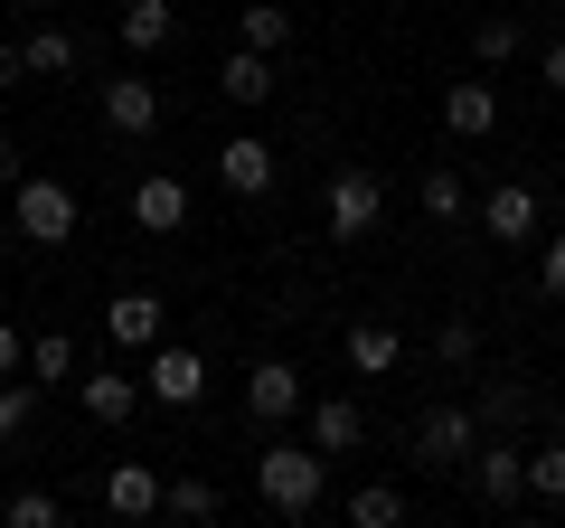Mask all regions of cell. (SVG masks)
<instances>
[{
    "label": "cell",
    "mask_w": 565,
    "mask_h": 528,
    "mask_svg": "<svg viewBox=\"0 0 565 528\" xmlns=\"http://www.w3.org/2000/svg\"><path fill=\"white\" fill-rule=\"evenodd\" d=\"M161 330H170V303L161 293H114V303H104V340L114 349H141V359H151V349H161Z\"/></svg>",
    "instance_id": "9c48e42d"
},
{
    "label": "cell",
    "mask_w": 565,
    "mask_h": 528,
    "mask_svg": "<svg viewBox=\"0 0 565 528\" xmlns=\"http://www.w3.org/2000/svg\"><path fill=\"white\" fill-rule=\"evenodd\" d=\"M519 47H527L519 20H481V29H471V57H481V66H519Z\"/></svg>",
    "instance_id": "83f0119b"
},
{
    "label": "cell",
    "mask_w": 565,
    "mask_h": 528,
    "mask_svg": "<svg viewBox=\"0 0 565 528\" xmlns=\"http://www.w3.org/2000/svg\"><path fill=\"white\" fill-rule=\"evenodd\" d=\"M527 490H537V500H565V444H537V453H527Z\"/></svg>",
    "instance_id": "f1b7e54d"
},
{
    "label": "cell",
    "mask_w": 565,
    "mask_h": 528,
    "mask_svg": "<svg viewBox=\"0 0 565 528\" xmlns=\"http://www.w3.org/2000/svg\"><path fill=\"white\" fill-rule=\"evenodd\" d=\"M76 189L66 180H10V226H20L29 245H76Z\"/></svg>",
    "instance_id": "3957f363"
},
{
    "label": "cell",
    "mask_w": 565,
    "mask_h": 528,
    "mask_svg": "<svg viewBox=\"0 0 565 528\" xmlns=\"http://www.w3.org/2000/svg\"><path fill=\"white\" fill-rule=\"evenodd\" d=\"M471 444H481V415H471V406H434V415L415 425V463H424V472H462Z\"/></svg>",
    "instance_id": "8992f818"
},
{
    "label": "cell",
    "mask_w": 565,
    "mask_h": 528,
    "mask_svg": "<svg viewBox=\"0 0 565 528\" xmlns=\"http://www.w3.org/2000/svg\"><path fill=\"white\" fill-rule=\"evenodd\" d=\"M104 509L114 519H161V463H114L104 472Z\"/></svg>",
    "instance_id": "2e32d148"
},
{
    "label": "cell",
    "mask_w": 565,
    "mask_h": 528,
    "mask_svg": "<svg viewBox=\"0 0 565 528\" xmlns=\"http://www.w3.org/2000/svg\"><path fill=\"white\" fill-rule=\"evenodd\" d=\"M434 359H444V368H471V359H481V330H471V321H444V330H434Z\"/></svg>",
    "instance_id": "f546056e"
},
{
    "label": "cell",
    "mask_w": 565,
    "mask_h": 528,
    "mask_svg": "<svg viewBox=\"0 0 565 528\" xmlns=\"http://www.w3.org/2000/svg\"><path fill=\"white\" fill-rule=\"evenodd\" d=\"M217 482L207 472H161V519H217Z\"/></svg>",
    "instance_id": "ffe728a7"
},
{
    "label": "cell",
    "mask_w": 565,
    "mask_h": 528,
    "mask_svg": "<svg viewBox=\"0 0 565 528\" xmlns=\"http://www.w3.org/2000/svg\"><path fill=\"white\" fill-rule=\"evenodd\" d=\"M462 482L481 490L490 509H519V500H527V453H519V444H471Z\"/></svg>",
    "instance_id": "30bf717a"
},
{
    "label": "cell",
    "mask_w": 565,
    "mask_h": 528,
    "mask_svg": "<svg viewBox=\"0 0 565 528\" xmlns=\"http://www.w3.org/2000/svg\"><path fill=\"white\" fill-rule=\"evenodd\" d=\"M434 114H444L452 142H481V133H500V85L490 76H452L444 95H434Z\"/></svg>",
    "instance_id": "ba28073f"
},
{
    "label": "cell",
    "mask_w": 565,
    "mask_h": 528,
    "mask_svg": "<svg viewBox=\"0 0 565 528\" xmlns=\"http://www.w3.org/2000/svg\"><path fill=\"white\" fill-rule=\"evenodd\" d=\"M537 76H546V95H565V39L546 47V57H537Z\"/></svg>",
    "instance_id": "836d02e7"
},
{
    "label": "cell",
    "mask_w": 565,
    "mask_h": 528,
    "mask_svg": "<svg viewBox=\"0 0 565 528\" xmlns=\"http://www.w3.org/2000/svg\"><path fill=\"white\" fill-rule=\"evenodd\" d=\"M0 85H29V66H20V47H0Z\"/></svg>",
    "instance_id": "e575fe53"
},
{
    "label": "cell",
    "mask_w": 565,
    "mask_h": 528,
    "mask_svg": "<svg viewBox=\"0 0 565 528\" xmlns=\"http://www.w3.org/2000/svg\"><path fill=\"white\" fill-rule=\"evenodd\" d=\"M114 29H122V47H132V57H161V47L180 39V10H170V0H122Z\"/></svg>",
    "instance_id": "ac0fdd59"
},
{
    "label": "cell",
    "mask_w": 565,
    "mask_h": 528,
    "mask_svg": "<svg viewBox=\"0 0 565 528\" xmlns=\"http://www.w3.org/2000/svg\"><path fill=\"white\" fill-rule=\"evenodd\" d=\"M141 397H151V406H170V415H189L207 397V359L189 340H161L151 349V368H141Z\"/></svg>",
    "instance_id": "277c9868"
},
{
    "label": "cell",
    "mask_w": 565,
    "mask_h": 528,
    "mask_svg": "<svg viewBox=\"0 0 565 528\" xmlns=\"http://www.w3.org/2000/svg\"><path fill=\"white\" fill-rule=\"evenodd\" d=\"M57 519H66L57 490H10V500H0V528H57Z\"/></svg>",
    "instance_id": "4316f807"
},
{
    "label": "cell",
    "mask_w": 565,
    "mask_h": 528,
    "mask_svg": "<svg viewBox=\"0 0 565 528\" xmlns=\"http://www.w3.org/2000/svg\"><path fill=\"white\" fill-rule=\"evenodd\" d=\"M0 378H29V330L0 321Z\"/></svg>",
    "instance_id": "d6a6232c"
},
{
    "label": "cell",
    "mask_w": 565,
    "mask_h": 528,
    "mask_svg": "<svg viewBox=\"0 0 565 528\" xmlns=\"http://www.w3.org/2000/svg\"><path fill=\"white\" fill-rule=\"evenodd\" d=\"M424 218H434V226H462V218H471V189H462V170H444V161L424 170Z\"/></svg>",
    "instance_id": "cb8c5ba5"
},
{
    "label": "cell",
    "mask_w": 565,
    "mask_h": 528,
    "mask_svg": "<svg viewBox=\"0 0 565 528\" xmlns=\"http://www.w3.org/2000/svg\"><path fill=\"white\" fill-rule=\"evenodd\" d=\"M76 397H85V415H95V425H132L141 378H132V368H76Z\"/></svg>",
    "instance_id": "9a60e30c"
},
{
    "label": "cell",
    "mask_w": 565,
    "mask_h": 528,
    "mask_svg": "<svg viewBox=\"0 0 565 528\" xmlns=\"http://www.w3.org/2000/svg\"><path fill=\"white\" fill-rule=\"evenodd\" d=\"M537 284H546V293H565V226L537 245Z\"/></svg>",
    "instance_id": "1f68e13d"
},
{
    "label": "cell",
    "mask_w": 565,
    "mask_h": 528,
    "mask_svg": "<svg viewBox=\"0 0 565 528\" xmlns=\"http://www.w3.org/2000/svg\"><path fill=\"white\" fill-rule=\"evenodd\" d=\"M330 490V453L321 444H264L255 453V500L282 509V519H311Z\"/></svg>",
    "instance_id": "6da1fadb"
},
{
    "label": "cell",
    "mask_w": 565,
    "mask_h": 528,
    "mask_svg": "<svg viewBox=\"0 0 565 528\" xmlns=\"http://www.w3.org/2000/svg\"><path fill=\"white\" fill-rule=\"evenodd\" d=\"M95 104H104V133H122V142L161 133V85H141V76H114Z\"/></svg>",
    "instance_id": "8fae6325"
},
{
    "label": "cell",
    "mask_w": 565,
    "mask_h": 528,
    "mask_svg": "<svg viewBox=\"0 0 565 528\" xmlns=\"http://www.w3.org/2000/svg\"><path fill=\"white\" fill-rule=\"evenodd\" d=\"M527 406H537L527 387H490V397H481V425H527Z\"/></svg>",
    "instance_id": "4dcf8cb0"
},
{
    "label": "cell",
    "mask_w": 565,
    "mask_h": 528,
    "mask_svg": "<svg viewBox=\"0 0 565 528\" xmlns=\"http://www.w3.org/2000/svg\"><path fill=\"white\" fill-rule=\"evenodd\" d=\"M236 47H264V57H282V47H292V10H282V0H245Z\"/></svg>",
    "instance_id": "44dd1931"
},
{
    "label": "cell",
    "mask_w": 565,
    "mask_h": 528,
    "mask_svg": "<svg viewBox=\"0 0 565 528\" xmlns=\"http://www.w3.org/2000/svg\"><path fill=\"white\" fill-rule=\"evenodd\" d=\"M0 180H20V142L10 133H0Z\"/></svg>",
    "instance_id": "d590c367"
},
{
    "label": "cell",
    "mask_w": 565,
    "mask_h": 528,
    "mask_svg": "<svg viewBox=\"0 0 565 528\" xmlns=\"http://www.w3.org/2000/svg\"><path fill=\"white\" fill-rule=\"evenodd\" d=\"M321 218H330V236H340V245H367L386 226V180H377V170H330Z\"/></svg>",
    "instance_id": "7a4b0ae2"
},
{
    "label": "cell",
    "mask_w": 565,
    "mask_h": 528,
    "mask_svg": "<svg viewBox=\"0 0 565 528\" xmlns=\"http://www.w3.org/2000/svg\"><path fill=\"white\" fill-rule=\"evenodd\" d=\"M114 10H122V0H114Z\"/></svg>",
    "instance_id": "8d00e7d4"
},
{
    "label": "cell",
    "mask_w": 565,
    "mask_h": 528,
    "mask_svg": "<svg viewBox=\"0 0 565 528\" xmlns=\"http://www.w3.org/2000/svg\"><path fill=\"white\" fill-rule=\"evenodd\" d=\"M217 95H226V104H245V114H264V104L282 95V66L264 57V47H236V57L217 66Z\"/></svg>",
    "instance_id": "5bb4252c"
},
{
    "label": "cell",
    "mask_w": 565,
    "mask_h": 528,
    "mask_svg": "<svg viewBox=\"0 0 565 528\" xmlns=\"http://www.w3.org/2000/svg\"><path fill=\"white\" fill-rule=\"evenodd\" d=\"M29 378L39 387H76V330H29Z\"/></svg>",
    "instance_id": "603a6c76"
},
{
    "label": "cell",
    "mask_w": 565,
    "mask_h": 528,
    "mask_svg": "<svg viewBox=\"0 0 565 528\" xmlns=\"http://www.w3.org/2000/svg\"><path fill=\"white\" fill-rule=\"evenodd\" d=\"M20 66H29V76H47V85L76 76V29H29V39H20Z\"/></svg>",
    "instance_id": "7402d4cb"
},
{
    "label": "cell",
    "mask_w": 565,
    "mask_h": 528,
    "mask_svg": "<svg viewBox=\"0 0 565 528\" xmlns=\"http://www.w3.org/2000/svg\"><path fill=\"white\" fill-rule=\"evenodd\" d=\"M274 180H282V151L264 142V133H226L217 142V189L226 199H264Z\"/></svg>",
    "instance_id": "5b68a950"
},
{
    "label": "cell",
    "mask_w": 565,
    "mask_h": 528,
    "mask_svg": "<svg viewBox=\"0 0 565 528\" xmlns=\"http://www.w3.org/2000/svg\"><path fill=\"white\" fill-rule=\"evenodd\" d=\"M405 330L396 321H349V378H396Z\"/></svg>",
    "instance_id": "d6986e66"
},
{
    "label": "cell",
    "mask_w": 565,
    "mask_h": 528,
    "mask_svg": "<svg viewBox=\"0 0 565 528\" xmlns=\"http://www.w3.org/2000/svg\"><path fill=\"white\" fill-rule=\"evenodd\" d=\"M471 218H481V236H500V245H527V236H537V189H527V180H500L481 208H471Z\"/></svg>",
    "instance_id": "4fadbf2b"
},
{
    "label": "cell",
    "mask_w": 565,
    "mask_h": 528,
    "mask_svg": "<svg viewBox=\"0 0 565 528\" xmlns=\"http://www.w3.org/2000/svg\"><path fill=\"white\" fill-rule=\"evenodd\" d=\"M302 406H311V387H302V368H292V359L245 368V415H255V425H292Z\"/></svg>",
    "instance_id": "52a82bcc"
},
{
    "label": "cell",
    "mask_w": 565,
    "mask_h": 528,
    "mask_svg": "<svg viewBox=\"0 0 565 528\" xmlns=\"http://www.w3.org/2000/svg\"><path fill=\"white\" fill-rule=\"evenodd\" d=\"M311 444L330 453V463H349V453H359V434H367V415H359V397H311Z\"/></svg>",
    "instance_id": "e0dca14e"
},
{
    "label": "cell",
    "mask_w": 565,
    "mask_h": 528,
    "mask_svg": "<svg viewBox=\"0 0 565 528\" xmlns=\"http://www.w3.org/2000/svg\"><path fill=\"white\" fill-rule=\"evenodd\" d=\"M132 226H141V236H180V226H189V180H170V170L132 180Z\"/></svg>",
    "instance_id": "7c38bea8"
},
{
    "label": "cell",
    "mask_w": 565,
    "mask_h": 528,
    "mask_svg": "<svg viewBox=\"0 0 565 528\" xmlns=\"http://www.w3.org/2000/svg\"><path fill=\"white\" fill-rule=\"evenodd\" d=\"M39 425V378H0V444H20Z\"/></svg>",
    "instance_id": "484cf974"
},
{
    "label": "cell",
    "mask_w": 565,
    "mask_h": 528,
    "mask_svg": "<svg viewBox=\"0 0 565 528\" xmlns=\"http://www.w3.org/2000/svg\"><path fill=\"white\" fill-rule=\"evenodd\" d=\"M396 519H405V490H396V482L349 490V528H396Z\"/></svg>",
    "instance_id": "d4e9b609"
}]
</instances>
